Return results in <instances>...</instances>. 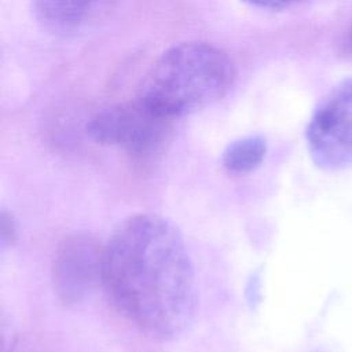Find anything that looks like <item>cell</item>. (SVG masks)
<instances>
[{
  "label": "cell",
  "mask_w": 352,
  "mask_h": 352,
  "mask_svg": "<svg viewBox=\"0 0 352 352\" xmlns=\"http://www.w3.org/2000/svg\"><path fill=\"white\" fill-rule=\"evenodd\" d=\"M314 162L326 170L352 168V78L334 87L307 126Z\"/></svg>",
  "instance_id": "3957f363"
},
{
  "label": "cell",
  "mask_w": 352,
  "mask_h": 352,
  "mask_svg": "<svg viewBox=\"0 0 352 352\" xmlns=\"http://www.w3.org/2000/svg\"><path fill=\"white\" fill-rule=\"evenodd\" d=\"M267 154V142L260 135L234 140L223 153V166L232 175H246L257 169Z\"/></svg>",
  "instance_id": "52a82bcc"
},
{
  "label": "cell",
  "mask_w": 352,
  "mask_h": 352,
  "mask_svg": "<svg viewBox=\"0 0 352 352\" xmlns=\"http://www.w3.org/2000/svg\"><path fill=\"white\" fill-rule=\"evenodd\" d=\"M169 121L136 99L98 113L88 125V133L96 143L147 154L164 142Z\"/></svg>",
  "instance_id": "277c9868"
},
{
  "label": "cell",
  "mask_w": 352,
  "mask_h": 352,
  "mask_svg": "<svg viewBox=\"0 0 352 352\" xmlns=\"http://www.w3.org/2000/svg\"><path fill=\"white\" fill-rule=\"evenodd\" d=\"M113 0H33L38 21L54 32H72L104 14Z\"/></svg>",
  "instance_id": "8992f818"
},
{
  "label": "cell",
  "mask_w": 352,
  "mask_h": 352,
  "mask_svg": "<svg viewBox=\"0 0 352 352\" xmlns=\"http://www.w3.org/2000/svg\"><path fill=\"white\" fill-rule=\"evenodd\" d=\"M253 7L257 8H265V10H280L286 8L289 6H293L296 3L304 1V0H242Z\"/></svg>",
  "instance_id": "ba28073f"
},
{
  "label": "cell",
  "mask_w": 352,
  "mask_h": 352,
  "mask_svg": "<svg viewBox=\"0 0 352 352\" xmlns=\"http://www.w3.org/2000/svg\"><path fill=\"white\" fill-rule=\"evenodd\" d=\"M103 250L88 232H74L60 241L52 261V283L63 304L81 302L103 282Z\"/></svg>",
  "instance_id": "5b68a950"
},
{
  "label": "cell",
  "mask_w": 352,
  "mask_h": 352,
  "mask_svg": "<svg viewBox=\"0 0 352 352\" xmlns=\"http://www.w3.org/2000/svg\"><path fill=\"white\" fill-rule=\"evenodd\" d=\"M342 48H344L345 54H352V28L346 33V37H345V40L342 43Z\"/></svg>",
  "instance_id": "30bf717a"
},
{
  "label": "cell",
  "mask_w": 352,
  "mask_h": 352,
  "mask_svg": "<svg viewBox=\"0 0 352 352\" xmlns=\"http://www.w3.org/2000/svg\"><path fill=\"white\" fill-rule=\"evenodd\" d=\"M234 78V63L223 50L208 43H182L168 48L151 66L138 99L172 120L217 102Z\"/></svg>",
  "instance_id": "7a4b0ae2"
},
{
  "label": "cell",
  "mask_w": 352,
  "mask_h": 352,
  "mask_svg": "<svg viewBox=\"0 0 352 352\" xmlns=\"http://www.w3.org/2000/svg\"><path fill=\"white\" fill-rule=\"evenodd\" d=\"M102 285L113 305L154 340H175L194 319L192 263L177 227L160 214H131L114 228Z\"/></svg>",
  "instance_id": "6da1fadb"
},
{
  "label": "cell",
  "mask_w": 352,
  "mask_h": 352,
  "mask_svg": "<svg viewBox=\"0 0 352 352\" xmlns=\"http://www.w3.org/2000/svg\"><path fill=\"white\" fill-rule=\"evenodd\" d=\"M0 228H1V242L6 245L7 242H11V239L15 238V227L12 224V220L7 216V213H1L0 220Z\"/></svg>",
  "instance_id": "9c48e42d"
}]
</instances>
